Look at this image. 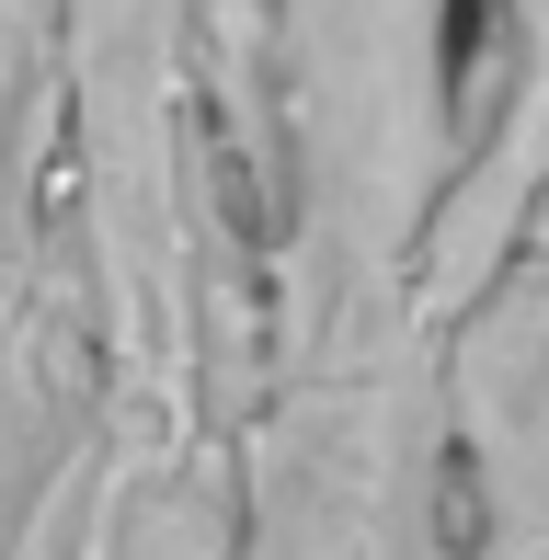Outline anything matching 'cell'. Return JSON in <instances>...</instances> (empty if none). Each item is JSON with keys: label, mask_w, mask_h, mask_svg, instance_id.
Wrapping results in <instances>:
<instances>
[{"label": "cell", "mask_w": 549, "mask_h": 560, "mask_svg": "<svg viewBox=\"0 0 549 560\" xmlns=\"http://www.w3.org/2000/svg\"><path fill=\"white\" fill-rule=\"evenodd\" d=\"M81 241L69 218V81H58V12L0 0V320L35 298V275Z\"/></svg>", "instance_id": "cell-4"}, {"label": "cell", "mask_w": 549, "mask_h": 560, "mask_svg": "<svg viewBox=\"0 0 549 560\" xmlns=\"http://www.w3.org/2000/svg\"><path fill=\"white\" fill-rule=\"evenodd\" d=\"M69 81V218L115 400L230 435L253 377V252L218 126V0H46Z\"/></svg>", "instance_id": "cell-1"}, {"label": "cell", "mask_w": 549, "mask_h": 560, "mask_svg": "<svg viewBox=\"0 0 549 560\" xmlns=\"http://www.w3.org/2000/svg\"><path fill=\"white\" fill-rule=\"evenodd\" d=\"M0 560H230V435L115 400L81 241L0 320Z\"/></svg>", "instance_id": "cell-2"}, {"label": "cell", "mask_w": 549, "mask_h": 560, "mask_svg": "<svg viewBox=\"0 0 549 560\" xmlns=\"http://www.w3.org/2000/svg\"><path fill=\"white\" fill-rule=\"evenodd\" d=\"M446 560H549V229L435 320Z\"/></svg>", "instance_id": "cell-3"}]
</instances>
